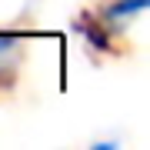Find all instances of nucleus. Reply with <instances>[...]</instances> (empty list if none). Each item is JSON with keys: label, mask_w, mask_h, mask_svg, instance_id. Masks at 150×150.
Here are the masks:
<instances>
[{"label": "nucleus", "mask_w": 150, "mask_h": 150, "mask_svg": "<svg viewBox=\"0 0 150 150\" xmlns=\"http://www.w3.org/2000/svg\"><path fill=\"white\" fill-rule=\"evenodd\" d=\"M147 4H150V0H113L107 10H103L100 23H103V27L120 30V27H127V23H134L137 17L147 10Z\"/></svg>", "instance_id": "obj_1"}, {"label": "nucleus", "mask_w": 150, "mask_h": 150, "mask_svg": "<svg viewBox=\"0 0 150 150\" xmlns=\"http://www.w3.org/2000/svg\"><path fill=\"white\" fill-rule=\"evenodd\" d=\"M17 47H20V37L17 33H0V67L17 54Z\"/></svg>", "instance_id": "obj_2"}]
</instances>
